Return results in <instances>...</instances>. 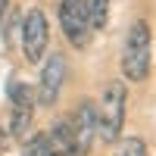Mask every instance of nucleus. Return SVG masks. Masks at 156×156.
Listing matches in <instances>:
<instances>
[{
    "instance_id": "8",
    "label": "nucleus",
    "mask_w": 156,
    "mask_h": 156,
    "mask_svg": "<svg viewBox=\"0 0 156 156\" xmlns=\"http://www.w3.org/2000/svg\"><path fill=\"white\" fill-rule=\"evenodd\" d=\"M47 144H50V156H87V153L78 150L75 137H72V131H69V122L53 125V131L47 134Z\"/></svg>"
},
{
    "instance_id": "9",
    "label": "nucleus",
    "mask_w": 156,
    "mask_h": 156,
    "mask_svg": "<svg viewBox=\"0 0 156 156\" xmlns=\"http://www.w3.org/2000/svg\"><path fill=\"white\" fill-rule=\"evenodd\" d=\"M84 6H87L90 28H103L109 22V0H84Z\"/></svg>"
},
{
    "instance_id": "11",
    "label": "nucleus",
    "mask_w": 156,
    "mask_h": 156,
    "mask_svg": "<svg viewBox=\"0 0 156 156\" xmlns=\"http://www.w3.org/2000/svg\"><path fill=\"white\" fill-rule=\"evenodd\" d=\"M115 156H147V144H144L140 137H128L125 144L119 147V153H115Z\"/></svg>"
},
{
    "instance_id": "5",
    "label": "nucleus",
    "mask_w": 156,
    "mask_h": 156,
    "mask_svg": "<svg viewBox=\"0 0 156 156\" xmlns=\"http://www.w3.org/2000/svg\"><path fill=\"white\" fill-rule=\"evenodd\" d=\"M9 100H12V119H9V131L16 140H28V128L34 119V90L22 81L9 84Z\"/></svg>"
},
{
    "instance_id": "4",
    "label": "nucleus",
    "mask_w": 156,
    "mask_h": 156,
    "mask_svg": "<svg viewBox=\"0 0 156 156\" xmlns=\"http://www.w3.org/2000/svg\"><path fill=\"white\" fill-rule=\"evenodd\" d=\"M47 41H50V28H47V16L44 9L31 6L22 19V53L28 62H37L44 59L47 53Z\"/></svg>"
},
{
    "instance_id": "12",
    "label": "nucleus",
    "mask_w": 156,
    "mask_h": 156,
    "mask_svg": "<svg viewBox=\"0 0 156 156\" xmlns=\"http://www.w3.org/2000/svg\"><path fill=\"white\" fill-rule=\"evenodd\" d=\"M6 9H9V0H0V22H3V16H6Z\"/></svg>"
},
{
    "instance_id": "6",
    "label": "nucleus",
    "mask_w": 156,
    "mask_h": 156,
    "mask_svg": "<svg viewBox=\"0 0 156 156\" xmlns=\"http://www.w3.org/2000/svg\"><path fill=\"white\" fill-rule=\"evenodd\" d=\"M62 81H66V56H62V53H53V56L44 62V72H41V84H37V103L53 106V103L59 100Z\"/></svg>"
},
{
    "instance_id": "13",
    "label": "nucleus",
    "mask_w": 156,
    "mask_h": 156,
    "mask_svg": "<svg viewBox=\"0 0 156 156\" xmlns=\"http://www.w3.org/2000/svg\"><path fill=\"white\" fill-rule=\"evenodd\" d=\"M3 144H6V134H3V128H0V153H3Z\"/></svg>"
},
{
    "instance_id": "2",
    "label": "nucleus",
    "mask_w": 156,
    "mask_h": 156,
    "mask_svg": "<svg viewBox=\"0 0 156 156\" xmlns=\"http://www.w3.org/2000/svg\"><path fill=\"white\" fill-rule=\"evenodd\" d=\"M122 72L128 81H144L150 75V28L147 22H134L125 37L122 50Z\"/></svg>"
},
{
    "instance_id": "7",
    "label": "nucleus",
    "mask_w": 156,
    "mask_h": 156,
    "mask_svg": "<svg viewBox=\"0 0 156 156\" xmlns=\"http://www.w3.org/2000/svg\"><path fill=\"white\" fill-rule=\"evenodd\" d=\"M69 131H72V137H75L78 150L87 153V150H90V144H94V137H97V106H94L90 100L78 103V109L72 112Z\"/></svg>"
},
{
    "instance_id": "3",
    "label": "nucleus",
    "mask_w": 156,
    "mask_h": 156,
    "mask_svg": "<svg viewBox=\"0 0 156 156\" xmlns=\"http://www.w3.org/2000/svg\"><path fill=\"white\" fill-rule=\"evenodd\" d=\"M59 25H62V34H66V41L78 50H84L90 44V19H87V6L84 0H62L59 3Z\"/></svg>"
},
{
    "instance_id": "1",
    "label": "nucleus",
    "mask_w": 156,
    "mask_h": 156,
    "mask_svg": "<svg viewBox=\"0 0 156 156\" xmlns=\"http://www.w3.org/2000/svg\"><path fill=\"white\" fill-rule=\"evenodd\" d=\"M125 106H128V90L122 81H109L103 87L100 106H97V137H103L106 144L119 140L122 125H125Z\"/></svg>"
},
{
    "instance_id": "10",
    "label": "nucleus",
    "mask_w": 156,
    "mask_h": 156,
    "mask_svg": "<svg viewBox=\"0 0 156 156\" xmlns=\"http://www.w3.org/2000/svg\"><path fill=\"white\" fill-rule=\"evenodd\" d=\"M25 156H50L47 134H34L31 140H25Z\"/></svg>"
}]
</instances>
